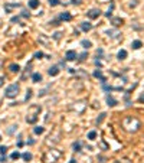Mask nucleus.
Wrapping results in <instances>:
<instances>
[{
	"instance_id": "4468645a",
	"label": "nucleus",
	"mask_w": 144,
	"mask_h": 163,
	"mask_svg": "<svg viewBox=\"0 0 144 163\" xmlns=\"http://www.w3.org/2000/svg\"><path fill=\"white\" fill-rule=\"evenodd\" d=\"M36 120H38V115H35V114H29L26 117V121L27 123H30V124H35Z\"/></svg>"
},
{
	"instance_id": "2eb2a0df",
	"label": "nucleus",
	"mask_w": 144,
	"mask_h": 163,
	"mask_svg": "<svg viewBox=\"0 0 144 163\" xmlns=\"http://www.w3.org/2000/svg\"><path fill=\"white\" fill-rule=\"evenodd\" d=\"M32 81H33V82H41V81H42V75L39 74V72L32 74Z\"/></svg>"
},
{
	"instance_id": "f03ea898",
	"label": "nucleus",
	"mask_w": 144,
	"mask_h": 163,
	"mask_svg": "<svg viewBox=\"0 0 144 163\" xmlns=\"http://www.w3.org/2000/svg\"><path fill=\"white\" fill-rule=\"evenodd\" d=\"M19 91H20V87H19L17 84H12V85H9V87L6 88L5 97L6 98H14V97H17Z\"/></svg>"
},
{
	"instance_id": "ddd939ff",
	"label": "nucleus",
	"mask_w": 144,
	"mask_h": 163,
	"mask_svg": "<svg viewBox=\"0 0 144 163\" xmlns=\"http://www.w3.org/2000/svg\"><path fill=\"white\" fill-rule=\"evenodd\" d=\"M9 69H10V72L16 74V72H19V71H20V66H19V64H10V65H9Z\"/></svg>"
},
{
	"instance_id": "a211bd4d",
	"label": "nucleus",
	"mask_w": 144,
	"mask_h": 163,
	"mask_svg": "<svg viewBox=\"0 0 144 163\" xmlns=\"http://www.w3.org/2000/svg\"><path fill=\"white\" fill-rule=\"evenodd\" d=\"M72 149H74V152H81V141H75L72 144Z\"/></svg>"
},
{
	"instance_id": "a19ab883",
	"label": "nucleus",
	"mask_w": 144,
	"mask_h": 163,
	"mask_svg": "<svg viewBox=\"0 0 144 163\" xmlns=\"http://www.w3.org/2000/svg\"><path fill=\"white\" fill-rule=\"evenodd\" d=\"M23 146V141L22 140H17V147H22Z\"/></svg>"
},
{
	"instance_id": "5701e85b",
	"label": "nucleus",
	"mask_w": 144,
	"mask_h": 163,
	"mask_svg": "<svg viewBox=\"0 0 144 163\" xmlns=\"http://www.w3.org/2000/svg\"><path fill=\"white\" fill-rule=\"evenodd\" d=\"M88 139H89V140H95V139H97V131H95V130L89 131L88 133Z\"/></svg>"
},
{
	"instance_id": "9d476101",
	"label": "nucleus",
	"mask_w": 144,
	"mask_h": 163,
	"mask_svg": "<svg viewBox=\"0 0 144 163\" xmlns=\"http://www.w3.org/2000/svg\"><path fill=\"white\" fill-rule=\"evenodd\" d=\"M81 29L84 32H89L91 29H92V25H91L89 22H82L81 23Z\"/></svg>"
},
{
	"instance_id": "473e14b6",
	"label": "nucleus",
	"mask_w": 144,
	"mask_h": 163,
	"mask_svg": "<svg viewBox=\"0 0 144 163\" xmlns=\"http://www.w3.org/2000/svg\"><path fill=\"white\" fill-rule=\"evenodd\" d=\"M59 3H61L59 0H49V5H50V6H58Z\"/></svg>"
},
{
	"instance_id": "58836bf2",
	"label": "nucleus",
	"mask_w": 144,
	"mask_h": 163,
	"mask_svg": "<svg viewBox=\"0 0 144 163\" xmlns=\"http://www.w3.org/2000/svg\"><path fill=\"white\" fill-rule=\"evenodd\" d=\"M138 101H140V102H144V93H143V94H141V95L138 97Z\"/></svg>"
},
{
	"instance_id": "a18cd8bd",
	"label": "nucleus",
	"mask_w": 144,
	"mask_h": 163,
	"mask_svg": "<svg viewBox=\"0 0 144 163\" xmlns=\"http://www.w3.org/2000/svg\"><path fill=\"white\" fill-rule=\"evenodd\" d=\"M0 141H2V136H0Z\"/></svg>"
},
{
	"instance_id": "dca6fc26",
	"label": "nucleus",
	"mask_w": 144,
	"mask_h": 163,
	"mask_svg": "<svg viewBox=\"0 0 144 163\" xmlns=\"http://www.w3.org/2000/svg\"><path fill=\"white\" fill-rule=\"evenodd\" d=\"M39 3H41L39 0H29V7H30V9H38V7H39Z\"/></svg>"
},
{
	"instance_id": "20e7f679",
	"label": "nucleus",
	"mask_w": 144,
	"mask_h": 163,
	"mask_svg": "<svg viewBox=\"0 0 144 163\" xmlns=\"http://www.w3.org/2000/svg\"><path fill=\"white\" fill-rule=\"evenodd\" d=\"M78 56V53L75 52V51H68L66 52V55H65V58H66V61H75V58Z\"/></svg>"
},
{
	"instance_id": "a878e982",
	"label": "nucleus",
	"mask_w": 144,
	"mask_h": 163,
	"mask_svg": "<svg viewBox=\"0 0 144 163\" xmlns=\"http://www.w3.org/2000/svg\"><path fill=\"white\" fill-rule=\"evenodd\" d=\"M10 157L13 159V160H17V159L20 157V153H19V152H13V153L10 154Z\"/></svg>"
},
{
	"instance_id": "c85d7f7f",
	"label": "nucleus",
	"mask_w": 144,
	"mask_h": 163,
	"mask_svg": "<svg viewBox=\"0 0 144 163\" xmlns=\"http://www.w3.org/2000/svg\"><path fill=\"white\" fill-rule=\"evenodd\" d=\"M10 22L12 23H19L20 22V16H13V18L10 19Z\"/></svg>"
},
{
	"instance_id": "ea45409f",
	"label": "nucleus",
	"mask_w": 144,
	"mask_h": 163,
	"mask_svg": "<svg viewBox=\"0 0 144 163\" xmlns=\"http://www.w3.org/2000/svg\"><path fill=\"white\" fill-rule=\"evenodd\" d=\"M95 65H97V66H99V68H101V66H102V62H101V61H98V59H97V61H95Z\"/></svg>"
},
{
	"instance_id": "f257e3e1",
	"label": "nucleus",
	"mask_w": 144,
	"mask_h": 163,
	"mask_svg": "<svg viewBox=\"0 0 144 163\" xmlns=\"http://www.w3.org/2000/svg\"><path fill=\"white\" fill-rule=\"evenodd\" d=\"M122 127L125 128L127 131L135 133V131H138V128L141 127V123H140L138 118H135V117H131V115H128V117H125V118L122 120Z\"/></svg>"
},
{
	"instance_id": "e433bc0d",
	"label": "nucleus",
	"mask_w": 144,
	"mask_h": 163,
	"mask_svg": "<svg viewBox=\"0 0 144 163\" xmlns=\"http://www.w3.org/2000/svg\"><path fill=\"white\" fill-rule=\"evenodd\" d=\"M71 3H72V5H81V3H82V0H71Z\"/></svg>"
},
{
	"instance_id": "f3484780",
	"label": "nucleus",
	"mask_w": 144,
	"mask_h": 163,
	"mask_svg": "<svg viewBox=\"0 0 144 163\" xmlns=\"http://www.w3.org/2000/svg\"><path fill=\"white\" fill-rule=\"evenodd\" d=\"M81 45H82V48L89 49L91 46H92V42H91V40H86V39H84V40H81Z\"/></svg>"
},
{
	"instance_id": "bb28decb",
	"label": "nucleus",
	"mask_w": 144,
	"mask_h": 163,
	"mask_svg": "<svg viewBox=\"0 0 144 163\" xmlns=\"http://www.w3.org/2000/svg\"><path fill=\"white\" fill-rule=\"evenodd\" d=\"M107 35L111 36V38H115V36L118 35V32L117 31H107Z\"/></svg>"
},
{
	"instance_id": "2f4dec72",
	"label": "nucleus",
	"mask_w": 144,
	"mask_h": 163,
	"mask_svg": "<svg viewBox=\"0 0 144 163\" xmlns=\"http://www.w3.org/2000/svg\"><path fill=\"white\" fill-rule=\"evenodd\" d=\"M6 152H7V147L6 146H0V154H6Z\"/></svg>"
},
{
	"instance_id": "423d86ee",
	"label": "nucleus",
	"mask_w": 144,
	"mask_h": 163,
	"mask_svg": "<svg viewBox=\"0 0 144 163\" xmlns=\"http://www.w3.org/2000/svg\"><path fill=\"white\" fill-rule=\"evenodd\" d=\"M19 6H20L19 3H6V5H5V10L9 13V12H12L13 9H16V7H19Z\"/></svg>"
},
{
	"instance_id": "7ed1b4c3",
	"label": "nucleus",
	"mask_w": 144,
	"mask_h": 163,
	"mask_svg": "<svg viewBox=\"0 0 144 163\" xmlns=\"http://www.w3.org/2000/svg\"><path fill=\"white\" fill-rule=\"evenodd\" d=\"M86 16L89 19H98L101 16V10L99 9H91L89 12H86Z\"/></svg>"
},
{
	"instance_id": "6e6552de",
	"label": "nucleus",
	"mask_w": 144,
	"mask_h": 163,
	"mask_svg": "<svg viewBox=\"0 0 144 163\" xmlns=\"http://www.w3.org/2000/svg\"><path fill=\"white\" fill-rule=\"evenodd\" d=\"M92 75H94L95 78H99V79H101V82H102V84H105V77L102 75L101 69H95V71H94V74H92Z\"/></svg>"
},
{
	"instance_id": "c9c22d12",
	"label": "nucleus",
	"mask_w": 144,
	"mask_h": 163,
	"mask_svg": "<svg viewBox=\"0 0 144 163\" xmlns=\"http://www.w3.org/2000/svg\"><path fill=\"white\" fill-rule=\"evenodd\" d=\"M61 35H62L61 32H56V33H53V38H55L56 40H58V39H61Z\"/></svg>"
},
{
	"instance_id": "4be33fe9",
	"label": "nucleus",
	"mask_w": 144,
	"mask_h": 163,
	"mask_svg": "<svg viewBox=\"0 0 144 163\" xmlns=\"http://www.w3.org/2000/svg\"><path fill=\"white\" fill-rule=\"evenodd\" d=\"M22 157H23L25 162H29V160H32V154L29 153V152H25V153L22 154Z\"/></svg>"
},
{
	"instance_id": "cd10ccee",
	"label": "nucleus",
	"mask_w": 144,
	"mask_h": 163,
	"mask_svg": "<svg viewBox=\"0 0 144 163\" xmlns=\"http://www.w3.org/2000/svg\"><path fill=\"white\" fill-rule=\"evenodd\" d=\"M43 56H45V53L42 52V51H39V52L35 53V58H36V59H41V58H43Z\"/></svg>"
},
{
	"instance_id": "aec40b11",
	"label": "nucleus",
	"mask_w": 144,
	"mask_h": 163,
	"mask_svg": "<svg viewBox=\"0 0 144 163\" xmlns=\"http://www.w3.org/2000/svg\"><path fill=\"white\" fill-rule=\"evenodd\" d=\"M105 117H107V113H101V114H99V117L97 118V126H99V124L102 123Z\"/></svg>"
},
{
	"instance_id": "6ab92c4d",
	"label": "nucleus",
	"mask_w": 144,
	"mask_h": 163,
	"mask_svg": "<svg viewBox=\"0 0 144 163\" xmlns=\"http://www.w3.org/2000/svg\"><path fill=\"white\" fill-rule=\"evenodd\" d=\"M131 46H133V49H140L143 46V43H141V40H134V42L131 43Z\"/></svg>"
},
{
	"instance_id": "c03bdc74",
	"label": "nucleus",
	"mask_w": 144,
	"mask_h": 163,
	"mask_svg": "<svg viewBox=\"0 0 144 163\" xmlns=\"http://www.w3.org/2000/svg\"><path fill=\"white\" fill-rule=\"evenodd\" d=\"M69 163H77V160H75V159H72V160H71Z\"/></svg>"
},
{
	"instance_id": "37998d69",
	"label": "nucleus",
	"mask_w": 144,
	"mask_h": 163,
	"mask_svg": "<svg viewBox=\"0 0 144 163\" xmlns=\"http://www.w3.org/2000/svg\"><path fill=\"white\" fill-rule=\"evenodd\" d=\"M27 144H35V140H32V139L30 140H27Z\"/></svg>"
},
{
	"instance_id": "1a4fd4ad",
	"label": "nucleus",
	"mask_w": 144,
	"mask_h": 163,
	"mask_svg": "<svg viewBox=\"0 0 144 163\" xmlns=\"http://www.w3.org/2000/svg\"><path fill=\"white\" fill-rule=\"evenodd\" d=\"M29 75H32V65H29V64H27L26 69H25V72H23V75H22V81H25Z\"/></svg>"
},
{
	"instance_id": "7c9ffc66",
	"label": "nucleus",
	"mask_w": 144,
	"mask_h": 163,
	"mask_svg": "<svg viewBox=\"0 0 144 163\" xmlns=\"http://www.w3.org/2000/svg\"><path fill=\"white\" fill-rule=\"evenodd\" d=\"M32 98V90H27V94H26V98H25V101H29Z\"/></svg>"
},
{
	"instance_id": "c756f323",
	"label": "nucleus",
	"mask_w": 144,
	"mask_h": 163,
	"mask_svg": "<svg viewBox=\"0 0 144 163\" xmlns=\"http://www.w3.org/2000/svg\"><path fill=\"white\" fill-rule=\"evenodd\" d=\"M86 58H88V53H86V52H82L81 55H79V58H78V59H79V61H84V59H86Z\"/></svg>"
},
{
	"instance_id": "393cba45",
	"label": "nucleus",
	"mask_w": 144,
	"mask_h": 163,
	"mask_svg": "<svg viewBox=\"0 0 144 163\" xmlns=\"http://www.w3.org/2000/svg\"><path fill=\"white\" fill-rule=\"evenodd\" d=\"M33 131H35V134H42V133L45 131V128L43 127H35L33 128Z\"/></svg>"
},
{
	"instance_id": "72a5a7b5",
	"label": "nucleus",
	"mask_w": 144,
	"mask_h": 163,
	"mask_svg": "<svg viewBox=\"0 0 144 163\" xmlns=\"http://www.w3.org/2000/svg\"><path fill=\"white\" fill-rule=\"evenodd\" d=\"M7 162V157H6V154H2L0 156V163H6Z\"/></svg>"
},
{
	"instance_id": "0eeeda50",
	"label": "nucleus",
	"mask_w": 144,
	"mask_h": 163,
	"mask_svg": "<svg viewBox=\"0 0 144 163\" xmlns=\"http://www.w3.org/2000/svg\"><path fill=\"white\" fill-rule=\"evenodd\" d=\"M48 74H49L50 77H56V75L59 74V66H58V65L50 66V68H49V71H48Z\"/></svg>"
},
{
	"instance_id": "4c0bfd02",
	"label": "nucleus",
	"mask_w": 144,
	"mask_h": 163,
	"mask_svg": "<svg viewBox=\"0 0 144 163\" xmlns=\"http://www.w3.org/2000/svg\"><path fill=\"white\" fill-rule=\"evenodd\" d=\"M5 85V77H0V88Z\"/></svg>"
},
{
	"instance_id": "412c9836",
	"label": "nucleus",
	"mask_w": 144,
	"mask_h": 163,
	"mask_svg": "<svg viewBox=\"0 0 144 163\" xmlns=\"http://www.w3.org/2000/svg\"><path fill=\"white\" fill-rule=\"evenodd\" d=\"M111 22H113L114 26H120V25H122V19L121 18H114Z\"/></svg>"
},
{
	"instance_id": "9b49d317",
	"label": "nucleus",
	"mask_w": 144,
	"mask_h": 163,
	"mask_svg": "<svg viewBox=\"0 0 144 163\" xmlns=\"http://www.w3.org/2000/svg\"><path fill=\"white\" fill-rule=\"evenodd\" d=\"M59 19H61V20H65V22H69V20L72 19V16H71L69 13H68V12H63V13H61Z\"/></svg>"
},
{
	"instance_id": "79ce46f5",
	"label": "nucleus",
	"mask_w": 144,
	"mask_h": 163,
	"mask_svg": "<svg viewBox=\"0 0 144 163\" xmlns=\"http://www.w3.org/2000/svg\"><path fill=\"white\" fill-rule=\"evenodd\" d=\"M50 23H52V25H55V26H58V25H59V22H58V20H52Z\"/></svg>"
},
{
	"instance_id": "b1692460",
	"label": "nucleus",
	"mask_w": 144,
	"mask_h": 163,
	"mask_svg": "<svg viewBox=\"0 0 144 163\" xmlns=\"http://www.w3.org/2000/svg\"><path fill=\"white\" fill-rule=\"evenodd\" d=\"M20 16H23V18H26V19H29V18H30V13H29V12H27L26 9H23L22 12H20Z\"/></svg>"
},
{
	"instance_id": "f8f14e48",
	"label": "nucleus",
	"mask_w": 144,
	"mask_h": 163,
	"mask_svg": "<svg viewBox=\"0 0 144 163\" xmlns=\"http://www.w3.org/2000/svg\"><path fill=\"white\" fill-rule=\"evenodd\" d=\"M127 55H128V53H127L125 49H121V51H120V52L117 53V58L120 59V61H124V59L127 58Z\"/></svg>"
},
{
	"instance_id": "f704fd0d",
	"label": "nucleus",
	"mask_w": 144,
	"mask_h": 163,
	"mask_svg": "<svg viewBox=\"0 0 144 163\" xmlns=\"http://www.w3.org/2000/svg\"><path fill=\"white\" fill-rule=\"evenodd\" d=\"M16 128H17V126H12V127H10L9 130H7V134H12V133H13L14 130H16Z\"/></svg>"
},
{
	"instance_id": "39448f33",
	"label": "nucleus",
	"mask_w": 144,
	"mask_h": 163,
	"mask_svg": "<svg viewBox=\"0 0 144 163\" xmlns=\"http://www.w3.org/2000/svg\"><path fill=\"white\" fill-rule=\"evenodd\" d=\"M105 100H107V104H108V107H115L118 104V101L117 100H115V98L113 97V95H107V98H105Z\"/></svg>"
}]
</instances>
